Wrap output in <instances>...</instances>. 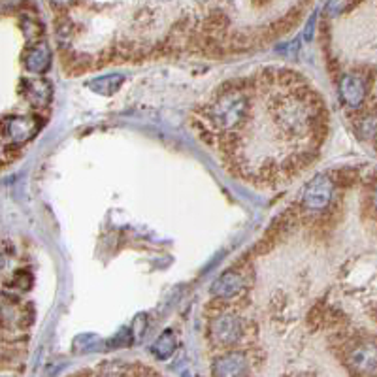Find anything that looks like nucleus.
Wrapping results in <instances>:
<instances>
[{"instance_id":"obj_1","label":"nucleus","mask_w":377,"mask_h":377,"mask_svg":"<svg viewBox=\"0 0 377 377\" xmlns=\"http://www.w3.org/2000/svg\"><path fill=\"white\" fill-rule=\"evenodd\" d=\"M253 112V83L248 80H234L221 85L196 112L194 130L200 138L216 147L236 140L245 129Z\"/></svg>"},{"instance_id":"obj_2","label":"nucleus","mask_w":377,"mask_h":377,"mask_svg":"<svg viewBox=\"0 0 377 377\" xmlns=\"http://www.w3.org/2000/svg\"><path fill=\"white\" fill-rule=\"evenodd\" d=\"M208 306L211 312L208 336L216 349H232L238 344H242L243 339L249 338V323L234 312L232 304L216 298Z\"/></svg>"},{"instance_id":"obj_3","label":"nucleus","mask_w":377,"mask_h":377,"mask_svg":"<svg viewBox=\"0 0 377 377\" xmlns=\"http://www.w3.org/2000/svg\"><path fill=\"white\" fill-rule=\"evenodd\" d=\"M253 281V272L249 264H236L230 270L223 272L210 287L213 298L228 302L232 306H240L242 298L248 297L249 287Z\"/></svg>"},{"instance_id":"obj_4","label":"nucleus","mask_w":377,"mask_h":377,"mask_svg":"<svg viewBox=\"0 0 377 377\" xmlns=\"http://www.w3.org/2000/svg\"><path fill=\"white\" fill-rule=\"evenodd\" d=\"M345 364L353 376H377V341L376 339H355L345 344Z\"/></svg>"},{"instance_id":"obj_5","label":"nucleus","mask_w":377,"mask_h":377,"mask_svg":"<svg viewBox=\"0 0 377 377\" xmlns=\"http://www.w3.org/2000/svg\"><path fill=\"white\" fill-rule=\"evenodd\" d=\"M336 191V181L329 174H319L307 184L302 194V211L304 213H321L332 204ZM300 211V216H302Z\"/></svg>"},{"instance_id":"obj_6","label":"nucleus","mask_w":377,"mask_h":377,"mask_svg":"<svg viewBox=\"0 0 377 377\" xmlns=\"http://www.w3.org/2000/svg\"><path fill=\"white\" fill-rule=\"evenodd\" d=\"M251 373V359L242 351L221 353L211 361V376L213 377H249Z\"/></svg>"},{"instance_id":"obj_7","label":"nucleus","mask_w":377,"mask_h":377,"mask_svg":"<svg viewBox=\"0 0 377 377\" xmlns=\"http://www.w3.org/2000/svg\"><path fill=\"white\" fill-rule=\"evenodd\" d=\"M40 129V119L31 117V115H11L4 119V140L6 146L14 144L21 146L25 142L33 140L34 134Z\"/></svg>"},{"instance_id":"obj_8","label":"nucleus","mask_w":377,"mask_h":377,"mask_svg":"<svg viewBox=\"0 0 377 377\" xmlns=\"http://www.w3.org/2000/svg\"><path fill=\"white\" fill-rule=\"evenodd\" d=\"M339 97L344 100V104L351 110H359L364 102L368 92V83L364 80V75L359 72H347L341 75L339 80Z\"/></svg>"},{"instance_id":"obj_9","label":"nucleus","mask_w":377,"mask_h":377,"mask_svg":"<svg viewBox=\"0 0 377 377\" xmlns=\"http://www.w3.org/2000/svg\"><path fill=\"white\" fill-rule=\"evenodd\" d=\"M2 315H4V329H27L28 324H33V309L25 304L19 306L14 300H8V297L4 294V307H2Z\"/></svg>"},{"instance_id":"obj_10","label":"nucleus","mask_w":377,"mask_h":377,"mask_svg":"<svg viewBox=\"0 0 377 377\" xmlns=\"http://www.w3.org/2000/svg\"><path fill=\"white\" fill-rule=\"evenodd\" d=\"M23 97L33 104L34 108H48L49 100H51V85L46 80H23L21 85Z\"/></svg>"},{"instance_id":"obj_11","label":"nucleus","mask_w":377,"mask_h":377,"mask_svg":"<svg viewBox=\"0 0 377 377\" xmlns=\"http://www.w3.org/2000/svg\"><path fill=\"white\" fill-rule=\"evenodd\" d=\"M23 60H25L27 70H31L33 74H43L51 65V49L48 48V43H34L33 48L27 49Z\"/></svg>"},{"instance_id":"obj_12","label":"nucleus","mask_w":377,"mask_h":377,"mask_svg":"<svg viewBox=\"0 0 377 377\" xmlns=\"http://www.w3.org/2000/svg\"><path fill=\"white\" fill-rule=\"evenodd\" d=\"M176 347H178L176 334H174L172 330H164V332L156 338L153 347H151V353H153V356L159 359V361H166V359H170V356L174 355Z\"/></svg>"},{"instance_id":"obj_13","label":"nucleus","mask_w":377,"mask_h":377,"mask_svg":"<svg viewBox=\"0 0 377 377\" xmlns=\"http://www.w3.org/2000/svg\"><path fill=\"white\" fill-rule=\"evenodd\" d=\"M123 85V75L121 74H108V75H100L97 80L87 81V87L95 91L97 95H113V92L119 91V87Z\"/></svg>"},{"instance_id":"obj_14","label":"nucleus","mask_w":377,"mask_h":377,"mask_svg":"<svg viewBox=\"0 0 377 377\" xmlns=\"http://www.w3.org/2000/svg\"><path fill=\"white\" fill-rule=\"evenodd\" d=\"M356 132L364 140H376L377 138V113H366L356 121Z\"/></svg>"},{"instance_id":"obj_15","label":"nucleus","mask_w":377,"mask_h":377,"mask_svg":"<svg viewBox=\"0 0 377 377\" xmlns=\"http://www.w3.org/2000/svg\"><path fill=\"white\" fill-rule=\"evenodd\" d=\"M23 27V33H25V36H31V40L33 42H36L38 38L42 36V25L34 19V17H25L21 23Z\"/></svg>"},{"instance_id":"obj_16","label":"nucleus","mask_w":377,"mask_h":377,"mask_svg":"<svg viewBox=\"0 0 377 377\" xmlns=\"http://www.w3.org/2000/svg\"><path fill=\"white\" fill-rule=\"evenodd\" d=\"M95 336H81V338H78L74 341V349L78 351V353H85V351L92 349L95 347Z\"/></svg>"},{"instance_id":"obj_17","label":"nucleus","mask_w":377,"mask_h":377,"mask_svg":"<svg viewBox=\"0 0 377 377\" xmlns=\"http://www.w3.org/2000/svg\"><path fill=\"white\" fill-rule=\"evenodd\" d=\"M146 315H138V317L134 319V332H132V338H134L136 341H142V338L146 334Z\"/></svg>"},{"instance_id":"obj_18","label":"nucleus","mask_w":377,"mask_h":377,"mask_svg":"<svg viewBox=\"0 0 377 377\" xmlns=\"http://www.w3.org/2000/svg\"><path fill=\"white\" fill-rule=\"evenodd\" d=\"M345 6H347V0H330L329 6H326V14L329 16H338L339 11L345 10Z\"/></svg>"},{"instance_id":"obj_19","label":"nucleus","mask_w":377,"mask_h":377,"mask_svg":"<svg viewBox=\"0 0 377 377\" xmlns=\"http://www.w3.org/2000/svg\"><path fill=\"white\" fill-rule=\"evenodd\" d=\"M368 200H370V208H372L373 213L377 216V181H373L372 187H370V194H368Z\"/></svg>"},{"instance_id":"obj_20","label":"nucleus","mask_w":377,"mask_h":377,"mask_svg":"<svg viewBox=\"0 0 377 377\" xmlns=\"http://www.w3.org/2000/svg\"><path fill=\"white\" fill-rule=\"evenodd\" d=\"M53 6H68L72 0H49Z\"/></svg>"}]
</instances>
